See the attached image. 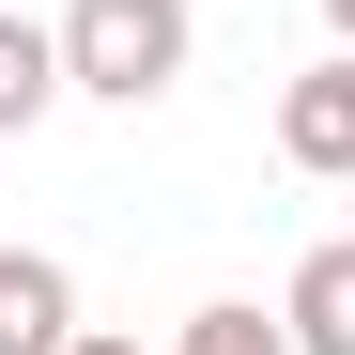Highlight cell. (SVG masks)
Returning <instances> with one entry per match:
<instances>
[{"label":"cell","instance_id":"7","mask_svg":"<svg viewBox=\"0 0 355 355\" xmlns=\"http://www.w3.org/2000/svg\"><path fill=\"white\" fill-rule=\"evenodd\" d=\"M62 355H155V340H124V324H78V340H62Z\"/></svg>","mask_w":355,"mask_h":355},{"label":"cell","instance_id":"4","mask_svg":"<svg viewBox=\"0 0 355 355\" xmlns=\"http://www.w3.org/2000/svg\"><path fill=\"white\" fill-rule=\"evenodd\" d=\"M278 324H293V355H355V232H324V248L293 263Z\"/></svg>","mask_w":355,"mask_h":355},{"label":"cell","instance_id":"2","mask_svg":"<svg viewBox=\"0 0 355 355\" xmlns=\"http://www.w3.org/2000/svg\"><path fill=\"white\" fill-rule=\"evenodd\" d=\"M278 155L309 186H355V46H324L309 78H278Z\"/></svg>","mask_w":355,"mask_h":355},{"label":"cell","instance_id":"5","mask_svg":"<svg viewBox=\"0 0 355 355\" xmlns=\"http://www.w3.org/2000/svg\"><path fill=\"white\" fill-rule=\"evenodd\" d=\"M62 16H0V139H31L46 108H62Z\"/></svg>","mask_w":355,"mask_h":355},{"label":"cell","instance_id":"8","mask_svg":"<svg viewBox=\"0 0 355 355\" xmlns=\"http://www.w3.org/2000/svg\"><path fill=\"white\" fill-rule=\"evenodd\" d=\"M324 31H340V46H355V0H324Z\"/></svg>","mask_w":355,"mask_h":355},{"label":"cell","instance_id":"3","mask_svg":"<svg viewBox=\"0 0 355 355\" xmlns=\"http://www.w3.org/2000/svg\"><path fill=\"white\" fill-rule=\"evenodd\" d=\"M78 340V278L46 248H0V355H62Z\"/></svg>","mask_w":355,"mask_h":355},{"label":"cell","instance_id":"1","mask_svg":"<svg viewBox=\"0 0 355 355\" xmlns=\"http://www.w3.org/2000/svg\"><path fill=\"white\" fill-rule=\"evenodd\" d=\"M186 62H201V16H186V0H62V78L93 108H155Z\"/></svg>","mask_w":355,"mask_h":355},{"label":"cell","instance_id":"6","mask_svg":"<svg viewBox=\"0 0 355 355\" xmlns=\"http://www.w3.org/2000/svg\"><path fill=\"white\" fill-rule=\"evenodd\" d=\"M170 355H293V324H278V309H186Z\"/></svg>","mask_w":355,"mask_h":355}]
</instances>
